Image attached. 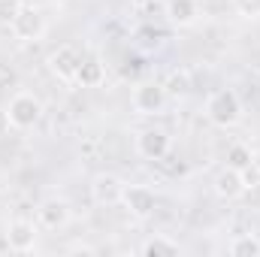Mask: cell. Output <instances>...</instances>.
Wrapping results in <instances>:
<instances>
[{
  "mask_svg": "<svg viewBox=\"0 0 260 257\" xmlns=\"http://www.w3.org/2000/svg\"><path fill=\"white\" fill-rule=\"evenodd\" d=\"M206 118L215 124V127H236L239 118H242V100L233 88H221L215 91L209 100H206Z\"/></svg>",
  "mask_w": 260,
  "mask_h": 257,
  "instance_id": "obj_1",
  "label": "cell"
},
{
  "mask_svg": "<svg viewBox=\"0 0 260 257\" xmlns=\"http://www.w3.org/2000/svg\"><path fill=\"white\" fill-rule=\"evenodd\" d=\"M6 112H9V121H12L15 130H30L37 127L40 118H43V100L37 94H30V91H18L9 100Z\"/></svg>",
  "mask_w": 260,
  "mask_h": 257,
  "instance_id": "obj_2",
  "label": "cell"
},
{
  "mask_svg": "<svg viewBox=\"0 0 260 257\" xmlns=\"http://www.w3.org/2000/svg\"><path fill=\"white\" fill-rule=\"evenodd\" d=\"M9 30H12L15 40H21V43H37V40H43V34H46V15H43L37 6H21V12L12 18Z\"/></svg>",
  "mask_w": 260,
  "mask_h": 257,
  "instance_id": "obj_3",
  "label": "cell"
},
{
  "mask_svg": "<svg viewBox=\"0 0 260 257\" xmlns=\"http://www.w3.org/2000/svg\"><path fill=\"white\" fill-rule=\"evenodd\" d=\"M167 100L170 97H167L164 82H142L133 91V109L139 115H160L164 106H167Z\"/></svg>",
  "mask_w": 260,
  "mask_h": 257,
  "instance_id": "obj_4",
  "label": "cell"
},
{
  "mask_svg": "<svg viewBox=\"0 0 260 257\" xmlns=\"http://www.w3.org/2000/svg\"><path fill=\"white\" fill-rule=\"evenodd\" d=\"M37 236H40L37 224L27 221V218H15V221L6 224V245H9V251H15V254L34 251V248H37Z\"/></svg>",
  "mask_w": 260,
  "mask_h": 257,
  "instance_id": "obj_5",
  "label": "cell"
},
{
  "mask_svg": "<svg viewBox=\"0 0 260 257\" xmlns=\"http://www.w3.org/2000/svg\"><path fill=\"white\" fill-rule=\"evenodd\" d=\"M70 218H73V209H70V203L61 200V197H49L37 209V221L46 230H64L67 224H70Z\"/></svg>",
  "mask_w": 260,
  "mask_h": 257,
  "instance_id": "obj_6",
  "label": "cell"
},
{
  "mask_svg": "<svg viewBox=\"0 0 260 257\" xmlns=\"http://www.w3.org/2000/svg\"><path fill=\"white\" fill-rule=\"evenodd\" d=\"M46 64H49V70H52L61 82H76V73H79V64H82V55H79L76 46L64 43V46H58V49L49 55Z\"/></svg>",
  "mask_w": 260,
  "mask_h": 257,
  "instance_id": "obj_7",
  "label": "cell"
},
{
  "mask_svg": "<svg viewBox=\"0 0 260 257\" xmlns=\"http://www.w3.org/2000/svg\"><path fill=\"white\" fill-rule=\"evenodd\" d=\"M136 151L145 160H164L170 154V133L160 127H145L136 136Z\"/></svg>",
  "mask_w": 260,
  "mask_h": 257,
  "instance_id": "obj_8",
  "label": "cell"
},
{
  "mask_svg": "<svg viewBox=\"0 0 260 257\" xmlns=\"http://www.w3.org/2000/svg\"><path fill=\"white\" fill-rule=\"evenodd\" d=\"M124 188H127V185H124L115 173H100V176H94V182H91V197H94L97 206H118L121 197H124Z\"/></svg>",
  "mask_w": 260,
  "mask_h": 257,
  "instance_id": "obj_9",
  "label": "cell"
},
{
  "mask_svg": "<svg viewBox=\"0 0 260 257\" xmlns=\"http://www.w3.org/2000/svg\"><path fill=\"white\" fill-rule=\"evenodd\" d=\"M212 188H215V194H218L221 200L233 203V200H239V197L245 194L248 182H245V173H242V170H236V167H224V170L215 176Z\"/></svg>",
  "mask_w": 260,
  "mask_h": 257,
  "instance_id": "obj_10",
  "label": "cell"
},
{
  "mask_svg": "<svg viewBox=\"0 0 260 257\" xmlns=\"http://www.w3.org/2000/svg\"><path fill=\"white\" fill-rule=\"evenodd\" d=\"M121 203L127 206V212L133 218H148L154 212V206H157V197H154L151 188H145V185H127Z\"/></svg>",
  "mask_w": 260,
  "mask_h": 257,
  "instance_id": "obj_11",
  "label": "cell"
},
{
  "mask_svg": "<svg viewBox=\"0 0 260 257\" xmlns=\"http://www.w3.org/2000/svg\"><path fill=\"white\" fill-rule=\"evenodd\" d=\"M76 82H79L82 88H100V85L106 82V64H103L97 55L82 58L79 73H76Z\"/></svg>",
  "mask_w": 260,
  "mask_h": 257,
  "instance_id": "obj_12",
  "label": "cell"
},
{
  "mask_svg": "<svg viewBox=\"0 0 260 257\" xmlns=\"http://www.w3.org/2000/svg\"><path fill=\"white\" fill-rule=\"evenodd\" d=\"M167 15L176 27H191L200 18V3L197 0H170L167 3Z\"/></svg>",
  "mask_w": 260,
  "mask_h": 257,
  "instance_id": "obj_13",
  "label": "cell"
},
{
  "mask_svg": "<svg viewBox=\"0 0 260 257\" xmlns=\"http://www.w3.org/2000/svg\"><path fill=\"white\" fill-rule=\"evenodd\" d=\"M182 251V245L176 242V239H170V236H164V233H157V236H148L142 245H139V254L145 257H173Z\"/></svg>",
  "mask_w": 260,
  "mask_h": 257,
  "instance_id": "obj_14",
  "label": "cell"
},
{
  "mask_svg": "<svg viewBox=\"0 0 260 257\" xmlns=\"http://www.w3.org/2000/svg\"><path fill=\"white\" fill-rule=\"evenodd\" d=\"M164 88H167V97H173V100H185V97L191 94V88H194L191 73H188V70H173V73L167 76Z\"/></svg>",
  "mask_w": 260,
  "mask_h": 257,
  "instance_id": "obj_15",
  "label": "cell"
},
{
  "mask_svg": "<svg viewBox=\"0 0 260 257\" xmlns=\"http://www.w3.org/2000/svg\"><path fill=\"white\" fill-rule=\"evenodd\" d=\"M230 254L233 257H260V239L254 233H242L230 239Z\"/></svg>",
  "mask_w": 260,
  "mask_h": 257,
  "instance_id": "obj_16",
  "label": "cell"
},
{
  "mask_svg": "<svg viewBox=\"0 0 260 257\" xmlns=\"http://www.w3.org/2000/svg\"><path fill=\"white\" fill-rule=\"evenodd\" d=\"M251 157H254V151L248 148V145H242V142H236V145H230V151H227V167H236V170H248L251 167Z\"/></svg>",
  "mask_w": 260,
  "mask_h": 257,
  "instance_id": "obj_17",
  "label": "cell"
},
{
  "mask_svg": "<svg viewBox=\"0 0 260 257\" xmlns=\"http://www.w3.org/2000/svg\"><path fill=\"white\" fill-rule=\"evenodd\" d=\"M233 9H236L242 18H248V21L260 18V0H233Z\"/></svg>",
  "mask_w": 260,
  "mask_h": 257,
  "instance_id": "obj_18",
  "label": "cell"
},
{
  "mask_svg": "<svg viewBox=\"0 0 260 257\" xmlns=\"http://www.w3.org/2000/svg\"><path fill=\"white\" fill-rule=\"evenodd\" d=\"M18 12H21V0H0V24H12Z\"/></svg>",
  "mask_w": 260,
  "mask_h": 257,
  "instance_id": "obj_19",
  "label": "cell"
},
{
  "mask_svg": "<svg viewBox=\"0 0 260 257\" xmlns=\"http://www.w3.org/2000/svg\"><path fill=\"white\" fill-rule=\"evenodd\" d=\"M9 127H12L9 112H6V109H0V136H6V133H9Z\"/></svg>",
  "mask_w": 260,
  "mask_h": 257,
  "instance_id": "obj_20",
  "label": "cell"
},
{
  "mask_svg": "<svg viewBox=\"0 0 260 257\" xmlns=\"http://www.w3.org/2000/svg\"><path fill=\"white\" fill-rule=\"evenodd\" d=\"M133 3V9H148V6H154L157 0H130Z\"/></svg>",
  "mask_w": 260,
  "mask_h": 257,
  "instance_id": "obj_21",
  "label": "cell"
},
{
  "mask_svg": "<svg viewBox=\"0 0 260 257\" xmlns=\"http://www.w3.org/2000/svg\"><path fill=\"white\" fill-rule=\"evenodd\" d=\"M70 251H82V254H97V248H91V245H73Z\"/></svg>",
  "mask_w": 260,
  "mask_h": 257,
  "instance_id": "obj_22",
  "label": "cell"
},
{
  "mask_svg": "<svg viewBox=\"0 0 260 257\" xmlns=\"http://www.w3.org/2000/svg\"><path fill=\"white\" fill-rule=\"evenodd\" d=\"M251 167L257 170V176H260V148H254V157H251Z\"/></svg>",
  "mask_w": 260,
  "mask_h": 257,
  "instance_id": "obj_23",
  "label": "cell"
}]
</instances>
